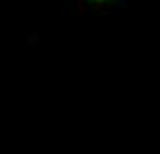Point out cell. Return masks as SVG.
<instances>
[{
    "instance_id": "6da1fadb",
    "label": "cell",
    "mask_w": 160,
    "mask_h": 154,
    "mask_svg": "<svg viewBox=\"0 0 160 154\" xmlns=\"http://www.w3.org/2000/svg\"><path fill=\"white\" fill-rule=\"evenodd\" d=\"M73 2H75V0H73Z\"/></svg>"
}]
</instances>
